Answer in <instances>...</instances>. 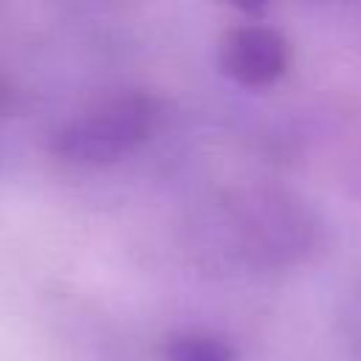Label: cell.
Returning a JSON list of instances; mask_svg holds the SVG:
<instances>
[{
    "mask_svg": "<svg viewBox=\"0 0 361 361\" xmlns=\"http://www.w3.org/2000/svg\"><path fill=\"white\" fill-rule=\"evenodd\" d=\"M158 104L147 93H118L76 113L56 135L54 152L71 164L102 166L135 152L155 130Z\"/></svg>",
    "mask_w": 361,
    "mask_h": 361,
    "instance_id": "6da1fadb",
    "label": "cell"
},
{
    "mask_svg": "<svg viewBox=\"0 0 361 361\" xmlns=\"http://www.w3.org/2000/svg\"><path fill=\"white\" fill-rule=\"evenodd\" d=\"M288 62H290L288 39L265 23L231 25L223 34L220 48H217L220 71L243 87L274 85L288 71Z\"/></svg>",
    "mask_w": 361,
    "mask_h": 361,
    "instance_id": "7a4b0ae2",
    "label": "cell"
},
{
    "mask_svg": "<svg viewBox=\"0 0 361 361\" xmlns=\"http://www.w3.org/2000/svg\"><path fill=\"white\" fill-rule=\"evenodd\" d=\"M166 361H234V353L212 333H183L166 344Z\"/></svg>",
    "mask_w": 361,
    "mask_h": 361,
    "instance_id": "3957f363",
    "label": "cell"
}]
</instances>
